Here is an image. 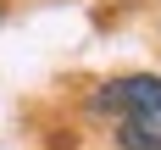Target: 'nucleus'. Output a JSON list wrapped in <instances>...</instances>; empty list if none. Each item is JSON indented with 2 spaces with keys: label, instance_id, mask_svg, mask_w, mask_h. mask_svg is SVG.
<instances>
[{
  "label": "nucleus",
  "instance_id": "obj_1",
  "mask_svg": "<svg viewBox=\"0 0 161 150\" xmlns=\"http://www.w3.org/2000/svg\"><path fill=\"white\" fill-rule=\"evenodd\" d=\"M156 89H161V78H150V72H133V78H111V83H100V95H95V111H106V117H122L128 111H139L145 100H156Z\"/></svg>",
  "mask_w": 161,
  "mask_h": 150
},
{
  "label": "nucleus",
  "instance_id": "obj_2",
  "mask_svg": "<svg viewBox=\"0 0 161 150\" xmlns=\"http://www.w3.org/2000/svg\"><path fill=\"white\" fill-rule=\"evenodd\" d=\"M117 145L122 150H161V89H156V100H145L139 111H128L117 122Z\"/></svg>",
  "mask_w": 161,
  "mask_h": 150
}]
</instances>
